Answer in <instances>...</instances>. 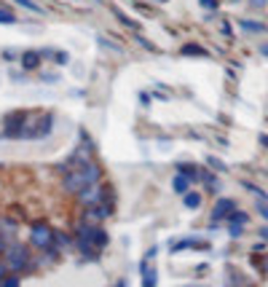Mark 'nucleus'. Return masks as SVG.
<instances>
[{
	"label": "nucleus",
	"instance_id": "1",
	"mask_svg": "<svg viewBox=\"0 0 268 287\" xmlns=\"http://www.w3.org/2000/svg\"><path fill=\"white\" fill-rule=\"evenodd\" d=\"M3 266L9 268V274H22L30 266V252L22 244H9L3 250Z\"/></svg>",
	"mask_w": 268,
	"mask_h": 287
},
{
	"label": "nucleus",
	"instance_id": "2",
	"mask_svg": "<svg viewBox=\"0 0 268 287\" xmlns=\"http://www.w3.org/2000/svg\"><path fill=\"white\" fill-rule=\"evenodd\" d=\"M33 244L41 247V250H49V247H54V231L46 226V223H38V226H33Z\"/></svg>",
	"mask_w": 268,
	"mask_h": 287
},
{
	"label": "nucleus",
	"instance_id": "3",
	"mask_svg": "<svg viewBox=\"0 0 268 287\" xmlns=\"http://www.w3.org/2000/svg\"><path fill=\"white\" fill-rule=\"evenodd\" d=\"M107 193H110L107 188H102L99 183H94V185H89V188H83L78 196H81V201L86 207H94V204H102V199H105Z\"/></svg>",
	"mask_w": 268,
	"mask_h": 287
},
{
	"label": "nucleus",
	"instance_id": "4",
	"mask_svg": "<svg viewBox=\"0 0 268 287\" xmlns=\"http://www.w3.org/2000/svg\"><path fill=\"white\" fill-rule=\"evenodd\" d=\"M231 212H233V201H231V199H220L217 204H215V212H212V218H215V220H223V218H228Z\"/></svg>",
	"mask_w": 268,
	"mask_h": 287
},
{
	"label": "nucleus",
	"instance_id": "5",
	"mask_svg": "<svg viewBox=\"0 0 268 287\" xmlns=\"http://www.w3.org/2000/svg\"><path fill=\"white\" fill-rule=\"evenodd\" d=\"M38 65H41V54L38 51H27L25 57H22V67L25 70H35Z\"/></svg>",
	"mask_w": 268,
	"mask_h": 287
},
{
	"label": "nucleus",
	"instance_id": "6",
	"mask_svg": "<svg viewBox=\"0 0 268 287\" xmlns=\"http://www.w3.org/2000/svg\"><path fill=\"white\" fill-rule=\"evenodd\" d=\"M143 287H156V271L143 260Z\"/></svg>",
	"mask_w": 268,
	"mask_h": 287
},
{
	"label": "nucleus",
	"instance_id": "7",
	"mask_svg": "<svg viewBox=\"0 0 268 287\" xmlns=\"http://www.w3.org/2000/svg\"><path fill=\"white\" fill-rule=\"evenodd\" d=\"M172 185H175V191H177V193H183V196H185L188 191H191V180H188L185 175H177V177H175V183H172Z\"/></svg>",
	"mask_w": 268,
	"mask_h": 287
},
{
	"label": "nucleus",
	"instance_id": "8",
	"mask_svg": "<svg viewBox=\"0 0 268 287\" xmlns=\"http://www.w3.org/2000/svg\"><path fill=\"white\" fill-rule=\"evenodd\" d=\"M105 244H107V231L102 228V226H97V231H94V247H97V250H102Z\"/></svg>",
	"mask_w": 268,
	"mask_h": 287
},
{
	"label": "nucleus",
	"instance_id": "9",
	"mask_svg": "<svg viewBox=\"0 0 268 287\" xmlns=\"http://www.w3.org/2000/svg\"><path fill=\"white\" fill-rule=\"evenodd\" d=\"M199 204H201V196H199V193H193V191H188L185 193V207L188 209H196Z\"/></svg>",
	"mask_w": 268,
	"mask_h": 287
},
{
	"label": "nucleus",
	"instance_id": "10",
	"mask_svg": "<svg viewBox=\"0 0 268 287\" xmlns=\"http://www.w3.org/2000/svg\"><path fill=\"white\" fill-rule=\"evenodd\" d=\"M228 223H231V226H244V223H247V215L244 212H231L228 215Z\"/></svg>",
	"mask_w": 268,
	"mask_h": 287
},
{
	"label": "nucleus",
	"instance_id": "11",
	"mask_svg": "<svg viewBox=\"0 0 268 287\" xmlns=\"http://www.w3.org/2000/svg\"><path fill=\"white\" fill-rule=\"evenodd\" d=\"M14 3H19V6H25V9H30V11H38V14H43V9L38 3H33V0H14Z\"/></svg>",
	"mask_w": 268,
	"mask_h": 287
},
{
	"label": "nucleus",
	"instance_id": "12",
	"mask_svg": "<svg viewBox=\"0 0 268 287\" xmlns=\"http://www.w3.org/2000/svg\"><path fill=\"white\" fill-rule=\"evenodd\" d=\"M0 287H19V276L17 274H9V276L3 279V284H0Z\"/></svg>",
	"mask_w": 268,
	"mask_h": 287
},
{
	"label": "nucleus",
	"instance_id": "13",
	"mask_svg": "<svg viewBox=\"0 0 268 287\" xmlns=\"http://www.w3.org/2000/svg\"><path fill=\"white\" fill-rule=\"evenodd\" d=\"M241 27L244 30H252V33H263V30H265L263 25H257V22H241Z\"/></svg>",
	"mask_w": 268,
	"mask_h": 287
},
{
	"label": "nucleus",
	"instance_id": "14",
	"mask_svg": "<svg viewBox=\"0 0 268 287\" xmlns=\"http://www.w3.org/2000/svg\"><path fill=\"white\" fill-rule=\"evenodd\" d=\"M14 22H17V17H14V14L0 11V25H14Z\"/></svg>",
	"mask_w": 268,
	"mask_h": 287
},
{
	"label": "nucleus",
	"instance_id": "15",
	"mask_svg": "<svg viewBox=\"0 0 268 287\" xmlns=\"http://www.w3.org/2000/svg\"><path fill=\"white\" fill-rule=\"evenodd\" d=\"M180 175H185L188 180H193V177H196V169H193L191 164H183V167H180Z\"/></svg>",
	"mask_w": 268,
	"mask_h": 287
},
{
	"label": "nucleus",
	"instance_id": "16",
	"mask_svg": "<svg viewBox=\"0 0 268 287\" xmlns=\"http://www.w3.org/2000/svg\"><path fill=\"white\" fill-rule=\"evenodd\" d=\"M183 54H204V49H199V46H185Z\"/></svg>",
	"mask_w": 268,
	"mask_h": 287
},
{
	"label": "nucleus",
	"instance_id": "17",
	"mask_svg": "<svg viewBox=\"0 0 268 287\" xmlns=\"http://www.w3.org/2000/svg\"><path fill=\"white\" fill-rule=\"evenodd\" d=\"M57 62H59V65H65V62H67V54L59 51V54H57Z\"/></svg>",
	"mask_w": 268,
	"mask_h": 287
},
{
	"label": "nucleus",
	"instance_id": "18",
	"mask_svg": "<svg viewBox=\"0 0 268 287\" xmlns=\"http://www.w3.org/2000/svg\"><path fill=\"white\" fill-rule=\"evenodd\" d=\"M201 6H207V9H215V6H217V0H201Z\"/></svg>",
	"mask_w": 268,
	"mask_h": 287
},
{
	"label": "nucleus",
	"instance_id": "19",
	"mask_svg": "<svg viewBox=\"0 0 268 287\" xmlns=\"http://www.w3.org/2000/svg\"><path fill=\"white\" fill-rule=\"evenodd\" d=\"M115 287H129V284H126V279H121V282H115Z\"/></svg>",
	"mask_w": 268,
	"mask_h": 287
},
{
	"label": "nucleus",
	"instance_id": "20",
	"mask_svg": "<svg viewBox=\"0 0 268 287\" xmlns=\"http://www.w3.org/2000/svg\"><path fill=\"white\" fill-rule=\"evenodd\" d=\"M260 212H263V218H268V207H263V209H260Z\"/></svg>",
	"mask_w": 268,
	"mask_h": 287
},
{
	"label": "nucleus",
	"instance_id": "21",
	"mask_svg": "<svg viewBox=\"0 0 268 287\" xmlns=\"http://www.w3.org/2000/svg\"><path fill=\"white\" fill-rule=\"evenodd\" d=\"M252 3H255V6H263V3H265V0H252Z\"/></svg>",
	"mask_w": 268,
	"mask_h": 287
},
{
	"label": "nucleus",
	"instance_id": "22",
	"mask_svg": "<svg viewBox=\"0 0 268 287\" xmlns=\"http://www.w3.org/2000/svg\"><path fill=\"white\" fill-rule=\"evenodd\" d=\"M263 239H268V228H263Z\"/></svg>",
	"mask_w": 268,
	"mask_h": 287
}]
</instances>
